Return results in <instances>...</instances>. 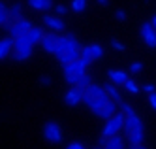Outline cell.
I'll use <instances>...</instances> for the list:
<instances>
[{
  "label": "cell",
  "instance_id": "cell-3",
  "mask_svg": "<svg viewBox=\"0 0 156 149\" xmlns=\"http://www.w3.org/2000/svg\"><path fill=\"white\" fill-rule=\"evenodd\" d=\"M124 123H126V113L124 111H117L111 119L105 121V127L102 130V138H111V136H117L120 130H124Z\"/></svg>",
  "mask_w": 156,
  "mask_h": 149
},
{
  "label": "cell",
  "instance_id": "cell-19",
  "mask_svg": "<svg viewBox=\"0 0 156 149\" xmlns=\"http://www.w3.org/2000/svg\"><path fill=\"white\" fill-rule=\"evenodd\" d=\"M79 59H81L87 66L92 62V51H90V45H85V47H81V57H79Z\"/></svg>",
  "mask_w": 156,
  "mask_h": 149
},
{
  "label": "cell",
  "instance_id": "cell-26",
  "mask_svg": "<svg viewBox=\"0 0 156 149\" xmlns=\"http://www.w3.org/2000/svg\"><path fill=\"white\" fill-rule=\"evenodd\" d=\"M55 15H66L68 13V6H64V4H55Z\"/></svg>",
  "mask_w": 156,
  "mask_h": 149
},
{
  "label": "cell",
  "instance_id": "cell-4",
  "mask_svg": "<svg viewBox=\"0 0 156 149\" xmlns=\"http://www.w3.org/2000/svg\"><path fill=\"white\" fill-rule=\"evenodd\" d=\"M15 43H13V59L15 61H28L32 57V49L34 45L30 43V40L27 36H19V38H13Z\"/></svg>",
  "mask_w": 156,
  "mask_h": 149
},
{
  "label": "cell",
  "instance_id": "cell-34",
  "mask_svg": "<svg viewBox=\"0 0 156 149\" xmlns=\"http://www.w3.org/2000/svg\"><path fill=\"white\" fill-rule=\"evenodd\" d=\"M151 25H152V27H154V30H156V15H152V17H151Z\"/></svg>",
  "mask_w": 156,
  "mask_h": 149
},
{
  "label": "cell",
  "instance_id": "cell-18",
  "mask_svg": "<svg viewBox=\"0 0 156 149\" xmlns=\"http://www.w3.org/2000/svg\"><path fill=\"white\" fill-rule=\"evenodd\" d=\"M105 91H107V95H109V98L111 100H115L117 102V104H120V102H122V96H120V91H119V85H115L113 81H107L105 85Z\"/></svg>",
  "mask_w": 156,
  "mask_h": 149
},
{
  "label": "cell",
  "instance_id": "cell-11",
  "mask_svg": "<svg viewBox=\"0 0 156 149\" xmlns=\"http://www.w3.org/2000/svg\"><path fill=\"white\" fill-rule=\"evenodd\" d=\"M117 106H119V104H117V102H115V100H107V102H105V104L102 106V110H100V113H98V115H96V117H100V119H104V121H107V119H111V117H113V115H115V113L119 111V110H117Z\"/></svg>",
  "mask_w": 156,
  "mask_h": 149
},
{
  "label": "cell",
  "instance_id": "cell-27",
  "mask_svg": "<svg viewBox=\"0 0 156 149\" xmlns=\"http://www.w3.org/2000/svg\"><path fill=\"white\" fill-rule=\"evenodd\" d=\"M111 47L117 49V51H120V53H122V51H126V45L122 43V42H119V40H115V38L111 40Z\"/></svg>",
  "mask_w": 156,
  "mask_h": 149
},
{
  "label": "cell",
  "instance_id": "cell-33",
  "mask_svg": "<svg viewBox=\"0 0 156 149\" xmlns=\"http://www.w3.org/2000/svg\"><path fill=\"white\" fill-rule=\"evenodd\" d=\"M143 91H145V93H154V91H156V87H154L152 83H147V85L143 87Z\"/></svg>",
  "mask_w": 156,
  "mask_h": 149
},
{
  "label": "cell",
  "instance_id": "cell-35",
  "mask_svg": "<svg viewBox=\"0 0 156 149\" xmlns=\"http://www.w3.org/2000/svg\"><path fill=\"white\" fill-rule=\"evenodd\" d=\"M98 4H100V6H107L109 0H98Z\"/></svg>",
  "mask_w": 156,
  "mask_h": 149
},
{
  "label": "cell",
  "instance_id": "cell-6",
  "mask_svg": "<svg viewBox=\"0 0 156 149\" xmlns=\"http://www.w3.org/2000/svg\"><path fill=\"white\" fill-rule=\"evenodd\" d=\"M43 140L47 143H60L62 142V129L57 121H47L43 125Z\"/></svg>",
  "mask_w": 156,
  "mask_h": 149
},
{
  "label": "cell",
  "instance_id": "cell-23",
  "mask_svg": "<svg viewBox=\"0 0 156 149\" xmlns=\"http://www.w3.org/2000/svg\"><path fill=\"white\" fill-rule=\"evenodd\" d=\"M72 9L75 13H83L87 9V0H72Z\"/></svg>",
  "mask_w": 156,
  "mask_h": 149
},
{
  "label": "cell",
  "instance_id": "cell-7",
  "mask_svg": "<svg viewBox=\"0 0 156 149\" xmlns=\"http://www.w3.org/2000/svg\"><path fill=\"white\" fill-rule=\"evenodd\" d=\"M32 27H34V25H32V21L19 17V19H15V21H13V25L9 27V36H12V38L27 36V34H28V30H30Z\"/></svg>",
  "mask_w": 156,
  "mask_h": 149
},
{
  "label": "cell",
  "instance_id": "cell-1",
  "mask_svg": "<svg viewBox=\"0 0 156 149\" xmlns=\"http://www.w3.org/2000/svg\"><path fill=\"white\" fill-rule=\"evenodd\" d=\"M120 110L126 113L124 132L128 136V142L132 145H141L143 143V138H145V125H143L141 117L133 111V108L128 104V102H120Z\"/></svg>",
  "mask_w": 156,
  "mask_h": 149
},
{
  "label": "cell",
  "instance_id": "cell-24",
  "mask_svg": "<svg viewBox=\"0 0 156 149\" xmlns=\"http://www.w3.org/2000/svg\"><path fill=\"white\" fill-rule=\"evenodd\" d=\"M21 13H23V6L21 4H12V8H9V19H19Z\"/></svg>",
  "mask_w": 156,
  "mask_h": 149
},
{
  "label": "cell",
  "instance_id": "cell-14",
  "mask_svg": "<svg viewBox=\"0 0 156 149\" xmlns=\"http://www.w3.org/2000/svg\"><path fill=\"white\" fill-rule=\"evenodd\" d=\"M100 145H104V149H124V140L120 136H111V138H102Z\"/></svg>",
  "mask_w": 156,
  "mask_h": 149
},
{
  "label": "cell",
  "instance_id": "cell-16",
  "mask_svg": "<svg viewBox=\"0 0 156 149\" xmlns=\"http://www.w3.org/2000/svg\"><path fill=\"white\" fill-rule=\"evenodd\" d=\"M28 6L38 11H49L51 8H55L53 0H28Z\"/></svg>",
  "mask_w": 156,
  "mask_h": 149
},
{
  "label": "cell",
  "instance_id": "cell-25",
  "mask_svg": "<svg viewBox=\"0 0 156 149\" xmlns=\"http://www.w3.org/2000/svg\"><path fill=\"white\" fill-rule=\"evenodd\" d=\"M124 89L126 91H130V93H139V87H137V83L133 81V79H126V83H124Z\"/></svg>",
  "mask_w": 156,
  "mask_h": 149
},
{
  "label": "cell",
  "instance_id": "cell-2",
  "mask_svg": "<svg viewBox=\"0 0 156 149\" xmlns=\"http://www.w3.org/2000/svg\"><path fill=\"white\" fill-rule=\"evenodd\" d=\"M62 72H64V79H66V83L68 85H77V81L87 74V64L81 61V59H77L70 64H64L62 66Z\"/></svg>",
  "mask_w": 156,
  "mask_h": 149
},
{
  "label": "cell",
  "instance_id": "cell-10",
  "mask_svg": "<svg viewBox=\"0 0 156 149\" xmlns=\"http://www.w3.org/2000/svg\"><path fill=\"white\" fill-rule=\"evenodd\" d=\"M41 19H43V25H45L47 28H51V30H55V32H62L66 28L64 19L60 15H49L47 13V15H43Z\"/></svg>",
  "mask_w": 156,
  "mask_h": 149
},
{
  "label": "cell",
  "instance_id": "cell-15",
  "mask_svg": "<svg viewBox=\"0 0 156 149\" xmlns=\"http://www.w3.org/2000/svg\"><path fill=\"white\" fill-rule=\"evenodd\" d=\"M107 77H109V81H113L115 85H124L126 79H128V74L122 72V70H107Z\"/></svg>",
  "mask_w": 156,
  "mask_h": 149
},
{
  "label": "cell",
  "instance_id": "cell-17",
  "mask_svg": "<svg viewBox=\"0 0 156 149\" xmlns=\"http://www.w3.org/2000/svg\"><path fill=\"white\" fill-rule=\"evenodd\" d=\"M43 36H45V32H43V28H40V27H32V28L28 30V34H27V38L30 40V43H32V45L41 43Z\"/></svg>",
  "mask_w": 156,
  "mask_h": 149
},
{
  "label": "cell",
  "instance_id": "cell-29",
  "mask_svg": "<svg viewBox=\"0 0 156 149\" xmlns=\"http://www.w3.org/2000/svg\"><path fill=\"white\" fill-rule=\"evenodd\" d=\"M115 17H117V21H120V23H124V21L128 19V13H126L124 9H117V11H115Z\"/></svg>",
  "mask_w": 156,
  "mask_h": 149
},
{
  "label": "cell",
  "instance_id": "cell-37",
  "mask_svg": "<svg viewBox=\"0 0 156 149\" xmlns=\"http://www.w3.org/2000/svg\"><path fill=\"white\" fill-rule=\"evenodd\" d=\"M92 149H104V145H96V147H92Z\"/></svg>",
  "mask_w": 156,
  "mask_h": 149
},
{
  "label": "cell",
  "instance_id": "cell-22",
  "mask_svg": "<svg viewBox=\"0 0 156 149\" xmlns=\"http://www.w3.org/2000/svg\"><path fill=\"white\" fill-rule=\"evenodd\" d=\"M92 83V77L90 76H88V74H85L81 79H79V81H77V85H73V87H77V89H81V91H87L88 89V85H90Z\"/></svg>",
  "mask_w": 156,
  "mask_h": 149
},
{
  "label": "cell",
  "instance_id": "cell-9",
  "mask_svg": "<svg viewBox=\"0 0 156 149\" xmlns=\"http://www.w3.org/2000/svg\"><path fill=\"white\" fill-rule=\"evenodd\" d=\"M83 93L85 91H81V89H77V87H72V89H68L64 93V104H68V106H79L81 102H83Z\"/></svg>",
  "mask_w": 156,
  "mask_h": 149
},
{
  "label": "cell",
  "instance_id": "cell-20",
  "mask_svg": "<svg viewBox=\"0 0 156 149\" xmlns=\"http://www.w3.org/2000/svg\"><path fill=\"white\" fill-rule=\"evenodd\" d=\"M90 51H92V61H100L104 57V47L100 43H92L90 45Z\"/></svg>",
  "mask_w": 156,
  "mask_h": 149
},
{
  "label": "cell",
  "instance_id": "cell-5",
  "mask_svg": "<svg viewBox=\"0 0 156 149\" xmlns=\"http://www.w3.org/2000/svg\"><path fill=\"white\" fill-rule=\"evenodd\" d=\"M77 49H81L79 40H77L73 34H64V36H60L58 47L55 49V53H53V55L57 57V59H60L64 53H68V51H77Z\"/></svg>",
  "mask_w": 156,
  "mask_h": 149
},
{
  "label": "cell",
  "instance_id": "cell-31",
  "mask_svg": "<svg viewBox=\"0 0 156 149\" xmlns=\"http://www.w3.org/2000/svg\"><path fill=\"white\" fill-rule=\"evenodd\" d=\"M66 149H87V147L83 143H79V142H72V143L66 145Z\"/></svg>",
  "mask_w": 156,
  "mask_h": 149
},
{
  "label": "cell",
  "instance_id": "cell-32",
  "mask_svg": "<svg viewBox=\"0 0 156 149\" xmlns=\"http://www.w3.org/2000/svg\"><path fill=\"white\" fill-rule=\"evenodd\" d=\"M40 83H41L43 87L51 85V77H49V76H40Z\"/></svg>",
  "mask_w": 156,
  "mask_h": 149
},
{
  "label": "cell",
  "instance_id": "cell-30",
  "mask_svg": "<svg viewBox=\"0 0 156 149\" xmlns=\"http://www.w3.org/2000/svg\"><path fill=\"white\" fill-rule=\"evenodd\" d=\"M149 104H151V108L156 111V91H154V93H149Z\"/></svg>",
  "mask_w": 156,
  "mask_h": 149
},
{
  "label": "cell",
  "instance_id": "cell-13",
  "mask_svg": "<svg viewBox=\"0 0 156 149\" xmlns=\"http://www.w3.org/2000/svg\"><path fill=\"white\" fill-rule=\"evenodd\" d=\"M13 43H15V40H13L12 36L0 38V61L8 59V57L13 53Z\"/></svg>",
  "mask_w": 156,
  "mask_h": 149
},
{
  "label": "cell",
  "instance_id": "cell-21",
  "mask_svg": "<svg viewBox=\"0 0 156 149\" xmlns=\"http://www.w3.org/2000/svg\"><path fill=\"white\" fill-rule=\"evenodd\" d=\"M9 19V9L4 6V2H0V28H2Z\"/></svg>",
  "mask_w": 156,
  "mask_h": 149
},
{
  "label": "cell",
  "instance_id": "cell-12",
  "mask_svg": "<svg viewBox=\"0 0 156 149\" xmlns=\"http://www.w3.org/2000/svg\"><path fill=\"white\" fill-rule=\"evenodd\" d=\"M58 42H60L58 34H45L43 40H41V47L45 49L47 53H55V49L58 47Z\"/></svg>",
  "mask_w": 156,
  "mask_h": 149
},
{
  "label": "cell",
  "instance_id": "cell-36",
  "mask_svg": "<svg viewBox=\"0 0 156 149\" xmlns=\"http://www.w3.org/2000/svg\"><path fill=\"white\" fill-rule=\"evenodd\" d=\"M132 149H145L143 145H132Z\"/></svg>",
  "mask_w": 156,
  "mask_h": 149
},
{
  "label": "cell",
  "instance_id": "cell-8",
  "mask_svg": "<svg viewBox=\"0 0 156 149\" xmlns=\"http://www.w3.org/2000/svg\"><path fill=\"white\" fill-rule=\"evenodd\" d=\"M139 34H141L143 42L147 43L151 49H156V30H154V27L151 25V21H149V23H143Z\"/></svg>",
  "mask_w": 156,
  "mask_h": 149
},
{
  "label": "cell",
  "instance_id": "cell-28",
  "mask_svg": "<svg viewBox=\"0 0 156 149\" xmlns=\"http://www.w3.org/2000/svg\"><path fill=\"white\" fill-rule=\"evenodd\" d=\"M141 70H143V62L136 61V62H132V64H130V72H132V74H139Z\"/></svg>",
  "mask_w": 156,
  "mask_h": 149
}]
</instances>
